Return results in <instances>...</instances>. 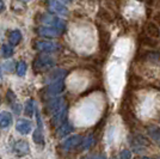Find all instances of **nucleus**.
Segmentation results:
<instances>
[{
	"label": "nucleus",
	"instance_id": "nucleus-1",
	"mask_svg": "<svg viewBox=\"0 0 160 159\" xmlns=\"http://www.w3.org/2000/svg\"><path fill=\"white\" fill-rule=\"evenodd\" d=\"M55 66V60L48 55V54H44V55H40L37 56L35 61H33V71L35 72H42V71H48L50 68H53Z\"/></svg>",
	"mask_w": 160,
	"mask_h": 159
},
{
	"label": "nucleus",
	"instance_id": "nucleus-2",
	"mask_svg": "<svg viewBox=\"0 0 160 159\" xmlns=\"http://www.w3.org/2000/svg\"><path fill=\"white\" fill-rule=\"evenodd\" d=\"M65 90V83L63 80H58V81H54L52 84H49L44 90H43V95L48 97V98H54V97H58L60 93L63 92Z\"/></svg>",
	"mask_w": 160,
	"mask_h": 159
},
{
	"label": "nucleus",
	"instance_id": "nucleus-3",
	"mask_svg": "<svg viewBox=\"0 0 160 159\" xmlns=\"http://www.w3.org/2000/svg\"><path fill=\"white\" fill-rule=\"evenodd\" d=\"M41 22H42L46 27L59 28V29H61V30H65V29H66V22H65V20H62L61 18H59L58 16L44 14V16H42Z\"/></svg>",
	"mask_w": 160,
	"mask_h": 159
},
{
	"label": "nucleus",
	"instance_id": "nucleus-4",
	"mask_svg": "<svg viewBox=\"0 0 160 159\" xmlns=\"http://www.w3.org/2000/svg\"><path fill=\"white\" fill-rule=\"evenodd\" d=\"M65 105H66V103H65L63 97H54L50 100H48L47 105H46V110H47L48 114L54 115L58 111H60Z\"/></svg>",
	"mask_w": 160,
	"mask_h": 159
},
{
	"label": "nucleus",
	"instance_id": "nucleus-5",
	"mask_svg": "<svg viewBox=\"0 0 160 159\" xmlns=\"http://www.w3.org/2000/svg\"><path fill=\"white\" fill-rule=\"evenodd\" d=\"M35 48L40 52H44V53H53V52H58L60 49V46L55 42L52 41H37Z\"/></svg>",
	"mask_w": 160,
	"mask_h": 159
},
{
	"label": "nucleus",
	"instance_id": "nucleus-6",
	"mask_svg": "<svg viewBox=\"0 0 160 159\" xmlns=\"http://www.w3.org/2000/svg\"><path fill=\"white\" fill-rule=\"evenodd\" d=\"M36 119H37V129L33 132V141L38 145L44 144V135H43V123L41 120V114L38 110H36Z\"/></svg>",
	"mask_w": 160,
	"mask_h": 159
},
{
	"label": "nucleus",
	"instance_id": "nucleus-7",
	"mask_svg": "<svg viewBox=\"0 0 160 159\" xmlns=\"http://www.w3.org/2000/svg\"><path fill=\"white\" fill-rule=\"evenodd\" d=\"M82 142V136L81 135H73L71 138H67L62 144H61V148L63 151H71L73 148H77L78 146L81 145Z\"/></svg>",
	"mask_w": 160,
	"mask_h": 159
},
{
	"label": "nucleus",
	"instance_id": "nucleus-8",
	"mask_svg": "<svg viewBox=\"0 0 160 159\" xmlns=\"http://www.w3.org/2000/svg\"><path fill=\"white\" fill-rule=\"evenodd\" d=\"M63 31L65 30L54 27H41L37 29V33L43 37H58V36H61Z\"/></svg>",
	"mask_w": 160,
	"mask_h": 159
},
{
	"label": "nucleus",
	"instance_id": "nucleus-9",
	"mask_svg": "<svg viewBox=\"0 0 160 159\" xmlns=\"http://www.w3.org/2000/svg\"><path fill=\"white\" fill-rule=\"evenodd\" d=\"M47 1L50 11H53L54 13L59 14V16H66L68 13L67 7L61 3L60 0H47Z\"/></svg>",
	"mask_w": 160,
	"mask_h": 159
},
{
	"label": "nucleus",
	"instance_id": "nucleus-10",
	"mask_svg": "<svg viewBox=\"0 0 160 159\" xmlns=\"http://www.w3.org/2000/svg\"><path fill=\"white\" fill-rule=\"evenodd\" d=\"M67 111H68V106L65 105L60 111H58L56 114H54L52 116V125L54 127H60L62 123L66 122V117H67Z\"/></svg>",
	"mask_w": 160,
	"mask_h": 159
},
{
	"label": "nucleus",
	"instance_id": "nucleus-11",
	"mask_svg": "<svg viewBox=\"0 0 160 159\" xmlns=\"http://www.w3.org/2000/svg\"><path fill=\"white\" fill-rule=\"evenodd\" d=\"M130 144H132L135 151H142V150L146 148L147 146H149L148 140L142 135H134V138L130 140Z\"/></svg>",
	"mask_w": 160,
	"mask_h": 159
},
{
	"label": "nucleus",
	"instance_id": "nucleus-12",
	"mask_svg": "<svg viewBox=\"0 0 160 159\" xmlns=\"http://www.w3.org/2000/svg\"><path fill=\"white\" fill-rule=\"evenodd\" d=\"M13 150L18 157H24V156H27L28 153L30 152V146H29V144H28L27 141L19 140V141H17L14 144Z\"/></svg>",
	"mask_w": 160,
	"mask_h": 159
},
{
	"label": "nucleus",
	"instance_id": "nucleus-13",
	"mask_svg": "<svg viewBox=\"0 0 160 159\" xmlns=\"http://www.w3.org/2000/svg\"><path fill=\"white\" fill-rule=\"evenodd\" d=\"M16 129H17V132L20 133V134L27 135V134H29V133L32 131V125H31V122L28 121V120H19V121L17 122V125H16Z\"/></svg>",
	"mask_w": 160,
	"mask_h": 159
},
{
	"label": "nucleus",
	"instance_id": "nucleus-14",
	"mask_svg": "<svg viewBox=\"0 0 160 159\" xmlns=\"http://www.w3.org/2000/svg\"><path fill=\"white\" fill-rule=\"evenodd\" d=\"M72 131H73V126H72L69 122H65V123H62V125L59 127V129H58V132H56V135H58L59 138H65L69 133H72Z\"/></svg>",
	"mask_w": 160,
	"mask_h": 159
},
{
	"label": "nucleus",
	"instance_id": "nucleus-15",
	"mask_svg": "<svg viewBox=\"0 0 160 159\" xmlns=\"http://www.w3.org/2000/svg\"><path fill=\"white\" fill-rule=\"evenodd\" d=\"M65 74H66V71L62 69V68H59L56 71H53V72L49 73V75L47 77V81L54 83V81H58V80H62Z\"/></svg>",
	"mask_w": 160,
	"mask_h": 159
},
{
	"label": "nucleus",
	"instance_id": "nucleus-16",
	"mask_svg": "<svg viewBox=\"0 0 160 159\" xmlns=\"http://www.w3.org/2000/svg\"><path fill=\"white\" fill-rule=\"evenodd\" d=\"M12 123V115L8 111H4L0 114V128H7Z\"/></svg>",
	"mask_w": 160,
	"mask_h": 159
},
{
	"label": "nucleus",
	"instance_id": "nucleus-17",
	"mask_svg": "<svg viewBox=\"0 0 160 159\" xmlns=\"http://www.w3.org/2000/svg\"><path fill=\"white\" fill-rule=\"evenodd\" d=\"M147 132H148V135H149L158 145H160V128L159 127L149 126L147 128Z\"/></svg>",
	"mask_w": 160,
	"mask_h": 159
},
{
	"label": "nucleus",
	"instance_id": "nucleus-18",
	"mask_svg": "<svg viewBox=\"0 0 160 159\" xmlns=\"http://www.w3.org/2000/svg\"><path fill=\"white\" fill-rule=\"evenodd\" d=\"M22 40V33H20L18 29H14L12 30L10 35H8V41H10V44L11 46H17Z\"/></svg>",
	"mask_w": 160,
	"mask_h": 159
},
{
	"label": "nucleus",
	"instance_id": "nucleus-19",
	"mask_svg": "<svg viewBox=\"0 0 160 159\" xmlns=\"http://www.w3.org/2000/svg\"><path fill=\"white\" fill-rule=\"evenodd\" d=\"M24 111H25V115L29 116V117H31L33 115V113L36 111V109H35V100L32 98H30V100H27V103H25V108H24Z\"/></svg>",
	"mask_w": 160,
	"mask_h": 159
},
{
	"label": "nucleus",
	"instance_id": "nucleus-20",
	"mask_svg": "<svg viewBox=\"0 0 160 159\" xmlns=\"http://www.w3.org/2000/svg\"><path fill=\"white\" fill-rule=\"evenodd\" d=\"M94 135H88L86 139L82 140V142H81V145H80V151H85V150H88L91 146L94 144Z\"/></svg>",
	"mask_w": 160,
	"mask_h": 159
},
{
	"label": "nucleus",
	"instance_id": "nucleus-21",
	"mask_svg": "<svg viewBox=\"0 0 160 159\" xmlns=\"http://www.w3.org/2000/svg\"><path fill=\"white\" fill-rule=\"evenodd\" d=\"M146 30H147V33H148L149 36H152V37H159V35H160L159 29H158V27H157L155 24H153V23L147 24Z\"/></svg>",
	"mask_w": 160,
	"mask_h": 159
},
{
	"label": "nucleus",
	"instance_id": "nucleus-22",
	"mask_svg": "<svg viewBox=\"0 0 160 159\" xmlns=\"http://www.w3.org/2000/svg\"><path fill=\"white\" fill-rule=\"evenodd\" d=\"M1 54L4 58H10L13 55V46L11 44H2L1 47Z\"/></svg>",
	"mask_w": 160,
	"mask_h": 159
},
{
	"label": "nucleus",
	"instance_id": "nucleus-23",
	"mask_svg": "<svg viewBox=\"0 0 160 159\" xmlns=\"http://www.w3.org/2000/svg\"><path fill=\"white\" fill-rule=\"evenodd\" d=\"M27 69H28V66L24 61L18 62V65H17V74H18L19 77H24L25 73H27Z\"/></svg>",
	"mask_w": 160,
	"mask_h": 159
},
{
	"label": "nucleus",
	"instance_id": "nucleus-24",
	"mask_svg": "<svg viewBox=\"0 0 160 159\" xmlns=\"http://www.w3.org/2000/svg\"><path fill=\"white\" fill-rule=\"evenodd\" d=\"M4 69L6 71V72H12L14 69V62L13 61H7V62H5L4 64Z\"/></svg>",
	"mask_w": 160,
	"mask_h": 159
},
{
	"label": "nucleus",
	"instance_id": "nucleus-25",
	"mask_svg": "<svg viewBox=\"0 0 160 159\" xmlns=\"http://www.w3.org/2000/svg\"><path fill=\"white\" fill-rule=\"evenodd\" d=\"M7 100H8V103H11V105L16 103V95L13 93V91L11 90L7 91Z\"/></svg>",
	"mask_w": 160,
	"mask_h": 159
},
{
	"label": "nucleus",
	"instance_id": "nucleus-26",
	"mask_svg": "<svg viewBox=\"0 0 160 159\" xmlns=\"http://www.w3.org/2000/svg\"><path fill=\"white\" fill-rule=\"evenodd\" d=\"M120 159H132V152L129 150H123L120 154Z\"/></svg>",
	"mask_w": 160,
	"mask_h": 159
},
{
	"label": "nucleus",
	"instance_id": "nucleus-27",
	"mask_svg": "<svg viewBox=\"0 0 160 159\" xmlns=\"http://www.w3.org/2000/svg\"><path fill=\"white\" fill-rule=\"evenodd\" d=\"M5 8H6V7H5V3H4L2 0H0V13H1V12H4V11H5Z\"/></svg>",
	"mask_w": 160,
	"mask_h": 159
},
{
	"label": "nucleus",
	"instance_id": "nucleus-28",
	"mask_svg": "<svg viewBox=\"0 0 160 159\" xmlns=\"http://www.w3.org/2000/svg\"><path fill=\"white\" fill-rule=\"evenodd\" d=\"M94 159H107V157L104 154H98L97 157H94Z\"/></svg>",
	"mask_w": 160,
	"mask_h": 159
},
{
	"label": "nucleus",
	"instance_id": "nucleus-29",
	"mask_svg": "<svg viewBox=\"0 0 160 159\" xmlns=\"http://www.w3.org/2000/svg\"><path fill=\"white\" fill-rule=\"evenodd\" d=\"M62 1H67V3H69V1H72V0H62Z\"/></svg>",
	"mask_w": 160,
	"mask_h": 159
},
{
	"label": "nucleus",
	"instance_id": "nucleus-30",
	"mask_svg": "<svg viewBox=\"0 0 160 159\" xmlns=\"http://www.w3.org/2000/svg\"><path fill=\"white\" fill-rule=\"evenodd\" d=\"M140 159H149V158H147V157H143V158H140Z\"/></svg>",
	"mask_w": 160,
	"mask_h": 159
},
{
	"label": "nucleus",
	"instance_id": "nucleus-31",
	"mask_svg": "<svg viewBox=\"0 0 160 159\" xmlns=\"http://www.w3.org/2000/svg\"><path fill=\"white\" fill-rule=\"evenodd\" d=\"M0 80H1V72H0Z\"/></svg>",
	"mask_w": 160,
	"mask_h": 159
},
{
	"label": "nucleus",
	"instance_id": "nucleus-32",
	"mask_svg": "<svg viewBox=\"0 0 160 159\" xmlns=\"http://www.w3.org/2000/svg\"><path fill=\"white\" fill-rule=\"evenodd\" d=\"M22 1H29V0H22Z\"/></svg>",
	"mask_w": 160,
	"mask_h": 159
},
{
	"label": "nucleus",
	"instance_id": "nucleus-33",
	"mask_svg": "<svg viewBox=\"0 0 160 159\" xmlns=\"http://www.w3.org/2000/svg\"><path fill=\"white\" fill-rule=\"evenodd\" d=\"M154 159H160V157H159V158H154Z\"/></svg>",
	"mask_w": 160,
	"mask_h": 159
},
{
	"label": "nucleus",
	"instance_id": "nucleus-34",
	"mask_svg": "<svg viewBox=\"0 0 160 159\" xmlns=\"http://www.w3.org/2000/svg\"><path fill=\"white\" fill-rule=\"evenodd\" d=\"M112 159H118V158H112Z\"/></svg>",
	"mask_w": 160,
	"mask_h": 159
},
{
	"label": "nucleus",
	"instance_id": "nucleus-35",
	"mask_svg": "<svg viewBox=\"0 0 160 159\" xmlns=\"http://www.w3.org/2000/svg\"><path fill=\"white\" fill-rule=\"evenodd\" d=\"M82 159H86V158H82Z\"/></svg>",
	"mask_w": 160,
	"mask_h": 159
}]
</instances>
